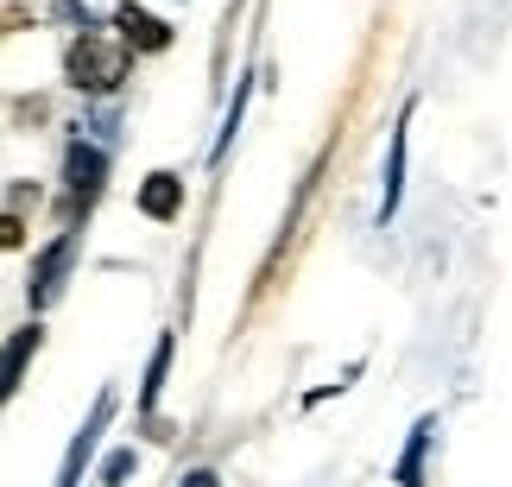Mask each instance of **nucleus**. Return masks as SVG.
<instances>
[{"label":"nucleus","mask_w":512,"mask_h":487,"mask_svg":"<svg viewBox=\"0 0 512 487\" xmlns=\"http://www.w3.org/2000/svg\"><path fill=\"white\" fill-rule=\"evenodd\" d=\"M133 469H140V456H133V450H114V456L102 462V487H121Z\"/></svg>","instance_id":"nucleus-11"},{"label":"nucleus","mask_w":512,"mask_h":487,"mask_svg":"<svg viewBox=\"0 0 512 487\" xmlns=\"http://www.w3.org/2000/svg\"><path fill=\"white\" fill-rule=\"evenodd\" d=\"M114 32H121V38H127V45H133V51H165V45H171V26H165V19H159V13H146V7H133V0H127V7H121V13H114Z\"/></svg>","instance_id":"nucleus-6"},{"label":"nucleus","mask_w":512,"mask_h":487,"mask_svg":"<svg viewBox=\"0 0 512 487\" xmlns=\"http://www.w3.org/2000/svg\"><path fill=\"white\" fill-rule=\"evenodd\" d=\"M177 209H184V178H177V171H152V178L140 184V216L171 222Z\"/></svg>","instance_id":"nucleus-7"},{"label":"nucleus","mask_w":512,"mask_h":487,"mask_svg":"<svg viewBox=\"0 0 512 487\" xmlns=\"http://www.w3.org/2000/svg\"><path fill=\"white\" fill-rule=\"evenodd\" d=\"M38 336H45L38 323H26V329H13V336H7V399L19 393V380H26V361H32Z\"/></svg>","instance_id":"nucleus-9"},{"label":"nucleus","mask_w":512,"mask_h":487,"mask_svg":"<svg viewBox=\"0 0 512 487\" xmlns=\"http://www.w3.org/2000/svg\"><path fill=\"white\" fill-rule=\"evenodd\" d=\"M177 487H222V475H215V469H190Z\"/></svg>","instance_id":"nucleus-12"},{"label":"nucleus","mask_w":512,"mask_h":487,"mask_svg":"<svg viewBox=\"0 0 512 487\" xmlns=\"http://www.w3.org/2000/svg\"><path fill=\"white\" fill-rule=\"evenodd\" d=\"M108 418H114V393H102V399H95L89 424H83V431H76V443L64 450V469H57V487H76V481H83L89 456H95V443H102V431H108Z\"/></svg>","instance_id":"nucleus-4"},{"label":"nucleus","mask_w":512,"mask_h":487,"mask_svg":"<svg viewBox=\"0 0 512 487\" xmlns=\"http://www.w3.org/2000/svg\"><path fill=\"white\" fill-rule=\"evenodd\" d=\"M70 266H76V235H57L45 253L32 260V279H26V304L32 310H45L57 291H64V279H70Z\"/></svg>","instance_id":"nucleus-3"},{"label":"nucleus","mask_w":512,"mask_h":487,"mask_svg":"<svg viewBox=\"0 0 512 487\" xmlns=\"http://www.w3.org/2000/svg\"><path fill=\"white\" fill-rule=\"evenodd\" d=\"M64 184H70V209H89L108 184V152L89 146V140H70L64 152Z\"/></svg>","instance_id":"nucleus-2"},{"label":"nucleus","mask_w":512,"mask_h":487,"mask_svg":"<svg viewBox=\"0 0 512 487\" xmlns=\"http://www.w3.org/2000/svg\"><path fill=\"white\" fill-rule=\"evenodd\" d=\"M165 374H171V336H159V348H152V367H146V386H140V412H152V405H159Z\"/></svg>","instance_id":"nucleus-10"},{"label":"nucleus","mask_w":512,"mask_h":487,"mask_svg":"<svg viewBox=\"0 0 512 487\" xmlns=\"http://www.w3.org/2000/svg\"><path fill=\"white\" fill-rule=\"evenodd\" d=\"M437 443V418H418L411 424V443L399 456V487H424V450Z\"/></svg>","instance_id":"nucleus-8"},{"label":"nucleus","mask_w":512,"mask_h":487,"mask_svg":"<svg viewBox=\"0 0 512 487\" xmlns=\"http://www.w3.org/2000/svg\"><path fill=\"white\" fill-rule=\"evenodd\" d=\"M405 133H411V102L399 114V127H392V140H386V184H380V228L399 216V197H405Z\"/></svg>","instance_id":"nucleus-5"},{"label":"nucleus","mask_w":512,"mask_h":487,"mask_svg":"<svg viewBox=\"0 0 512 487\" xmlns=\"http://www.w3.org/2000/svg\"><path fill=\"white\" fill-rule=\"evenodd\" d=\"M127 64H133V45L121 32H95V26H83L64 51V70L83 95H114L127 83Z\"/></svg>","instance_id":"nucleus-1"}]
</instances>
